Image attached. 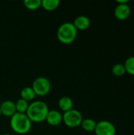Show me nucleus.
Here are the masks:
<instances>
[{"label": "nucleus", "mask_w": 134, "mask_h": 135, "mask_svg": "<svg viewBox=\"0 0 134 135\" xmlns=\"http://www.w3.org/2000/svg\"><path fill=\"white\" fill-rule=\"evenodd\" d=\"M48 112V106L44 101L35 100L29 104L25 114L32 123H39L45 121Z\"/></svg>", "instance_id": "nucleus-1"}, {"label": "nucleus", "mask_w": 134, "mask_h": 135, "mask_svg": "<svg viewBox=\"0 0 134 135\" xmlns=\"http://www.w3.org/2000/svg\"><path fill=\"white\" fill-rule=\"evenodd\" d=\"M32 123L30 121L26 114L18 113L14 114L9 121V126L12 131L18 134H26L32 129Z\"/></svg>", "instance_id": "nucleus-2"}, {"label": "nucleus", "mask_w": 134, "mask_h": 135, "mask_svg": "<svg viewBox=\"0 0 134 135\" xmlns=\"http://www.w3.org/2000/svg\"><path fill=\"white\" fill-rule=\"evenodd\" d=\"M77 36V29L73 22H64L59 25L57 30L58 40L64 44H70L73 43Z\"/></svg>", "instance_id": "nucleus-3"}, {"label": "nucleus", "mask_w": 134, "mask_h": 135, "mask_svg": "<svg viewBox=\"0 0 134 135\" xmlns=\"http://www.w3.org/2000/svg\"><path fill=\"white\" fill-rule=\"evenodd\" d=\"M31 87L34 90L36 96L44 97L51 92V83L48 78L40 76L33 81Z\"/></svg>", "instance_id": "nucleus-4"}, {"label": "nucleus", "mask_w": 134, "mask_h": 135, "mask_svg": "<svg viewBox=\"0 0 134 135\" xmlns=\"http://www.w3.org/2000/svg\"><path fill=\"white\" fill-rule=\"evenodd\" d=\"M82 120V114L78 110L73 108L62 114V122L70 128H76L81 126Z\"/></svg>", "instance_id": "nucleus-5"}, {"label": "nucleus", "mask_w": 134, "mask_h": 135, "mask_svg": "<svg viewBox=\"0 0 134 135\" xmlns=\"http://www.w3.org/2000/svg\"><path fill=\"white\" fill-rule=\"evenodd\" d=\"M94 132L96 135H115L116 128L111 122L108 120H101L96 123Z\"/></svg>", "instance_id": "nucleus-6"}, {"label": "nucleus", "mask_w": 134, "mask_h": 135, "mask_svg": "<svg viewBox=\"0 0 134 135\" xmlns=\"http://www.w3.org/2000/svg\"><path fill=\"white\" fill-rule=\"evenodd\" d=\"M0 110L2 115H4L6 117L11 118L14 114L17 113L15 103L9 100H3L0 104Z\"/></svg>", "instance_id": "nucleus-7"}, {"label": "nucleus", "mask_w": 134, "mask_h": 135, "mask_svg": "<svg viewBox=\"0 0 134 135\" xmlns=\"http://www.w3.org/2000/svg\"><path fill=\"white\" fill-rule=\"evenodd\" d=\"M131 13V9L128 3L118 4L115 9V16L117 19L120 21L126 20Z\"/></svg>", "instance_id": "nucleus-8"}, {"label": "nucleus", "mask_w": 134, "mask_h": 135, "mask_svg": "<svg viewBox=\"0 0 134 135\" xmlns=\"http://www.w3.org/2000/svg\"><path fill=\"white\" fill-rule=\"evenodd\" d=\"M45 121L52 127H56L62 123V114L57 110H49Z\"/></svg>", "instance_id": "nucleus-9"}, {"label": "nucleus", "mask_w": 134, "mask_h": 135, "mask_svg": "<svg viewBox=\"0 0 134 135\" xmlns=\"http://www.w3.org/2000/svg\"><path fill=\"white\" fill-rule=\"evenodd\" d=\"M73 24L77 30H85L90 27L91 21L88 17L81 15L74 19Z\"/></svg>", "instance_id": "nucleus-10"}, {"label": "nucleus", "mask_w": 134, "mask_h": 135, "mask_svg": "<svg viewBox=\"0 0 134 135\" xmlns=\"http://www.w3.org/2000/svg\"><path fill=\"white\" fill-rule=\"evenodd\" d=\"M58 107L63 112H66L73 108V101L70 97H62L58 100Z\"/></svg>", "instance_id": "nucleus-11"}, {"label": "nucleus", "mask_w": 134, "mask_h": 135, "mask_svg": "<svg viewBox=\"0 0 134 135\" xmlns=\"http://www.w3.org/2000/svg\"><path fill=\"white\" fill-rule=\"evenodd\" d=\"M20 96L21 99L26 100L27 102L33 100L35 97H36L34 90L30 86H26V87L22 88V89L20 92Z\"/></svg>", "instance_id": "nucleus-12"}, {"label": "nucleus", "mask_w": 134, "mask_h": 135, "mask_svg": "<svg viewBox=\"0 0 134 135\" xmlns=\"http://www.w3.org/2000/svg\"><path fill=\"white\" fill-rule=\"evenodd\" d=\"M60 5L59 0H41V7L47 11L56 9Z\"/></svg>", "instance_id": "nucleus-13"}, {"label": "nucleus", "mask_w": 134, "mask_h": 135, "mask_svg": "<svg viewBox=\"0 0 134 135\" xmlns=\"http://www.w3.org/2000/svg\"><path fill=\"white\" fill-rule=\"evenodd\" d=\"M81 127H82L83 130H85V131L88 132H92L94 131L96 127V122L92 119H83Z\"/></svg>", "instance_id": "nucleus-14"}, {"label": "nucleus", "mask_w": 134, "mask_h": 135, "mask_svg": "<svg viewBox=\"0 0 134 135\" xmlns=\"http://www.w3.org/2000/svg\"><path fill=\"white\" fill-rule=\"evenodd\" d=\"M28 102H27L26 100L20 98L18 99L16 102H15V106H16V111L18 113H24L25 114L28 108Z\"/></svg>", "instance_id": "nucleus-15"}, {"label": "nucleus", "mask_w": 134, "mask_h": 135, "mask_svg": "<svg viewBox=\"0 0 134 135\" xmlns=\"http://www.w3.org/2000/svg\"><path fill=\"white\" fill-rule=\"evenodd\" d=\"M23 3L24 7L30 10H36L41 7V0H24Z\"/></svg>", "instance_id": "nucleus-16"}, {"label": "nucleus", "mask_w": 134, "mask_h": 135, "mask_svg": "<svg viewBox=\"0 0 134 135\" xmlns=\"http://www.w3.org/2000/svg\"><path fill=\"white\" fill-rule=\"evenodd\" d=\"M112 73L116 77H122V76H123L126 73L124 64H122V63H117V64H115L112 67Z\"/></svg>", "instance_id": "nucleus-17"}, {"label": "nucleus", "mask_w": 134, "mask_h": 135, "mask_svg": "<svg viewBox=\"0 0 134 135\" xmlns=\"http://www.w3.org/2000/svg\"><path fill=\"white\" fill-rule=\"evenodd\" d=\"M124 66H125V68H126V71L134 76V56H131V57H129L125 63H124Z\"/></svg>", "instance_id": "nucleus-18"}, {"label": "nucleus", "mask_w": 134, "mask_h": 135, "mask_svg": "<svg viewBox=\"0 0 134 135\" xmlns=\"http://www.w3.org/2000/svg\"><path fill=\"white\" fill-rule=\"evenodd\" d=\"M128 0H117V2L118 4H125V3H128Z\"/></svg>", "instance_id": "nucleus-19"}, {"label": "nucleus", "mask_w": 134, "mask_h": 135, "mask_svg": "<svg viewBox=\"0 0 134 135\" xmlns=\"http://www.w3.org/2000/svg\"><path fill=\"white\" fill-rule=\"evenodd\" d=\"M2 135H12V134H2Z\"/></svg>", "instance_id": "nucleus-20"}, {"label": "nucleus", "mask_w": 134, "mask_h": 135, "mask_svg": "<svg viewBox=\"0 0 134 135\" xmlns=\"http://www.w3.org/2000/svg\"><path fill=\"white\" fill-rule=\"evenodd\" d=\"M2 115V114H1V110H0V116Z\"/></svg>", "instance_id": "nucleus-21"}]
</instances>
